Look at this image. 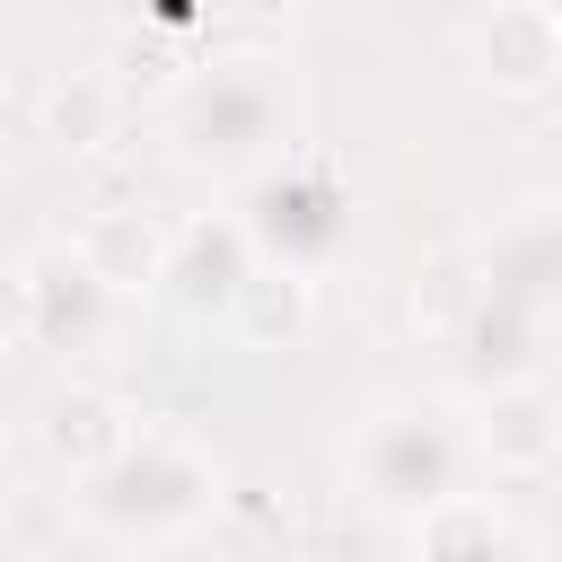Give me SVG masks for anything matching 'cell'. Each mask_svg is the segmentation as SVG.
<instances>
[{
  "mask_svg": "<svg viewBox=\"0 0 562 562\" xmlns=\"http://www.w3.org/2000/svg\"><path fill=\"white\" fill-rule=\"evenodd\" d=\"M220 501V465L184 439V430H132L123 457H105L97 474H79V518L105 544H176L211 518Z\"/></svg>",
  "mask_w": 562,
  "mask_h": 562,
  "instance_id": "cell-1",
  "label": "cell"
},
{
  "mask_svg": "<svg viewBox=\"0 0 562 562\" xmlns=\"http://www.w3.org/2000/svg\"><path fill=\"white\" fill-rule=\"evenodd\" d=\"M167 140L184 167H211V176H255L263 158L290 149V88L263 53L246 61H211L193 70L176 97H167Z\"/></svg>",
  "mask_w": 562,
  "mask_h": 562,
  "instance_id": "cell-2",
  "label": "cell"
},
{
  "mask_svg": "<svg viewBox=\"0 0 562 562\" xmlns=\"http://www.w3.org/2000/svg\"><path fill=\"white\" fill-rule=\"evenodd\" d=\"M237 220H246V237H255L272 263L316 272V263H334V255L351 246V184H342L334 158L281 149V158H263V167L246 176Z\"/></svg>",
  "mask_w": 562,
  "mask_h": 562,
  "instance_id": "cell-3",
  "label": "cell"
},
{
  "mask_svg": "<svg viewBox=\"0 0 562 562\" xmlns=\"http://www.w3.org/2000/svg\"><path fill=\"white\" fill-rule=\"evenodd\" d=\"M465 448H474V439H465L439 404H386V413H369V430H360V448H351V483H360V501H378V509H395V518H422L430 501L457 492Z\"/></svg>",
  "mask_w": 562,
  "mask_h": 562,
  "instance_id": "cell-4",
  "label": "cell"
},
{
  "mask_svg": "<svg viewBox=\"0 0 562 562\" xmlns=\"http://www.w3.org/2000/svg\"><path fill=\"white\" fill-rule=\"evenodd\" d=\"M123 290L79 255V246H35L26 255V342L44 351H97L114 334Z\"/></svg>",
  "mask_w": 562,
  "mask_h": 562,
  "instance_id": "cell-5",
  "label": "cell"
},
{
  "mask_svg": "<svg viewBox=\"0 0 562 562\" xmlns=\"http://www.w3.org/2000/svg\"><path fill=\"white\" fill-rule=\"evenodd\" d=\"M255 263H263V246L246 237L237 211H228V220H193V228H176V246H167V281H158V290H167L184 316H228Z\"/></svg>",
  "mask_w": 562,
  "mask_h": 562,
  "instance_id": "cell-6",
  "label": "cell"
},
{
  "mask_svg": "<svg viewBox=\"0 0 562 562\" xmlns=\"http://www.w3.org/2000/svg\"><path fill=\"white\" fill-rule=\"evenodd\" d=\"M465 53H474V70H483L501 97H536V88L562 79V18H553L544 0H501V9L474 18Z\"/></svg>",
  "mask_w": 562,
  "mask_h": 562,
  "instance_id": "cell-7",
  "label": "cell"
},
{
  "mask_svg": "<svg viewBox=\"0 0 562 562\" xmlns=\"http://www.w3.org/2000/svg\"><path fill=\"white\" fill-rule=\"evenodd\" d=\"M544 334H553L544 307H518V299H501V290L474 281V307H465V325H457V369H465V386L483 395V386H509V378H544Z\"/></svg>",
  "mask_w": 562,
  "mask_h": 562,
  "instance_id": "cell-8",
  "label": "cell"
},
{
  "mask_svg": "<svg viewBox=\"0 0 562 562\" xmlns=\"http://www.w3.org/2000/svg\"><path fill=\"white\" fill-rule=\"evenodd\" d=\"M132 430H140V413H132L114 386H88V378H70L61 395H44V413H35V439H44V457H53L70 483L97 474L105 457H123Z\"/></svg>",
  "mask_w": 562,
  "mask_h": 562,
  "instance_id": "cell-9",
  "label": "cell"
},
{
  "mask_svg": "<svg viewBox=\"0 0 562 562\" xmlns=\"http://www.w3.org/2000/svg\"><path fill=\"white\" fill-rule=\"evenodd\" d=\"M474 272H483V290L553 316L562 307V211H527V220L492 228L483 255H474Z\"/></svg>",
  "mask_w": 562,
  "mask_h": 562,
  "instance_id": "cell-10",
  "label": "cell"
},
{
  "mask_svg": "<svg viewBox=\"0 0 562 562\" xmlns=\"http://www.w3.org/2000/svg\"><path fill=\"white\" fill-rule=\"evenodd\" d=\"M474 448H483L501 474H536V465L562 448V404L544 395V378H509V386H483V413H474Z\"/></svg>",
  "mask_w": 562,
  "mask_h": 562,
  "instance_id": "cell-11",
  "label": "cell"
},
{
  "mask_svg": "<svg viewBox=\"0 0 562 562\" xmlns=\"http://www.w3.org/2000/svg\"><path fill=\"white\" fill-rule=\"evenodd\" d=\"M167 246H176V228L158 220V211H140V202H114V211H88V228H79V255L132 299V290H158L167 281Z\"/></svg>",
  "mask_w": 562,
  "mask_h": 562,
  "instance_id": "cell-12",
  "label": "cell"
},
{
  "mask_svg": "<svg viewBox=\"0 0 562 562\" xmlns=\"http://www.w3.org/2000/svg\"><path fill=\"white\" fill-rule=\"evenodd\" d=\"M307 316H316V281L299 272V263H255L246 272V290H237V307H228V325L255 342V351H290L299 334H307Z\"/></svg>",
  "mask_w": 562,
  "mask_h": 562,
  "instance_id": "cell-13",
  "label": "cell"
},
{
  "mask_svg": "<svg viewBox=\"0 0 562 562\" xmlns=\"http://www.w3.org/2000/svg\"><path fill=\"white\" fill-rule=\"evenodd\" d=\"M413 544H422V553H518L527 536H518L483 492H448V501H430V509L413 518Z\"/></svg>",
  "mask_w": 562,
  "mask_h": 562,
  "instance_id": "cell-14",
  "label": "cell"
},
{
  "mask_svg": "<svg viewBox=\"0 0 562 562\" xmlns=\"http://www.w3.org/2000/svg\"><path fill=\"white\" fill-rule=\"evenodd\" d=\"M114 123H123V88H114L105 70H79V79H61V88L44 97V132H53L61 149H105Z\"/></svg>",
  "mask_w": 562,
  "mask_h": 562,
  "instance_id": "cell-15",
  "label": "cell"
},
{
  "mask_svg": "<svg viewBox=\"0 0 562 562\" xmlns=\"http://www.w3.org/2000/svg\"><path fill=\"white\" fill-rule=\"evenodd\" d=\"M26 334V263H0V342Z\"/></svg>",
  "mask_w": 562,
  "mask_h": 562,
  "instance_id": "cell-16",
  "label": "cell"
},
{
  "mask_svg": "<svg viewBox=\"0 0 562 562\" xmlns=\"http://www.w3.org/2000/svg\"><path fill=\"white\" fill-rule=\"evenodd\" d=\"M158 18H167V26H184V18H202V9H193V0H158Z\"/></svg>",
  "mask_w": 562,
  "mask_h": 562,
  "instance_id": "cell-17",
  "label": "cell"
},
{
  "mask_svg": "<svg viewBox=\"0 0 562 562\" xmlns=\"http://www.w3.org/2000/svg\"><path fill=\"white\" fill-rule=\"evenodd\" d=\"M237 9H255V18H272V9H290V0H237Z\"/></svg>",
  "mask_w": 562,
  "mask_h": 562,
  "instance_id": "cell-18",
  "label": "cell"
},
{
  "mask_svg": "<svg viewBox=\"0 0 562 562\" xmlns=\"http://www.w3.org/2000/svg\"><path fill=\"white\" fill-rule=\"evenodd\" d=\"M0 492H9V465H0Z\"/></svg>",
  "mask_w": 562,
  "mask_h": 562,
  "instance_id": "cell-19",
  "label": "cell"
},
{
  "mask_svg": "<svg viewBox=\"0 0 562 562\" xmlns=\"http://www.w3.org/2000/svg\"><path fill=\"white\" fill-rule=\"evenodd\" d=\"M544 9H553V18H562V0H544Z\"/></svg>",
  "mask_w": 562,
  "mask_h": 562,
  "instance_id": "cell-20",
  "label": "cell"
}]
</instances>
